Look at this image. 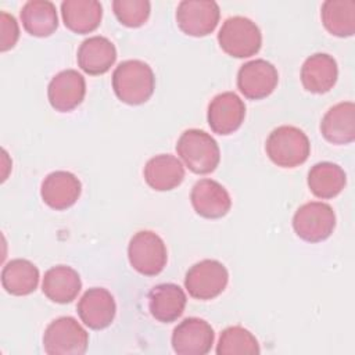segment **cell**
<instances>
[{
	"label": "cell",
	"instance_id": "cell-1",
	"mask_svg": "<svg viewBox=\"0 0 355 355\" xmlns=\"http://www.w3.org/2000/svg\"><path fill=\"white\" fill-rule=\"evenodd\" d=\"M155 76L151 67L140 60L122 61L112 73L116 97L129 105L146 103L154 93Z\"/></svg>",
	"mask_w": 355,
	"mask_h": 355
},
{
	"label": "cell",
	"instance_id": "cell-2",
	"mask_svg": "<svg viewBox=\"0 0 355 355\" xmlns=\"http://www.w3.org/2000/svg\"><path fill=\"white\" fill-rule=\"evenodd\" d=\"M176 151L184 165L197 175L214 172L220 161L216 140L200 129L184 130L176 143Z\"/></svg>",
	"mask_w": 355,
	"mask_h": 355
},
{
	"label": "cell",
	"instance_id": "cell-3",
	"mask_svg": "<svg viewBox=\"0 0 355 355\" xmlns=\"http://www.w3.org/2000/svg\"><path fill=\"white\" fill-rule=\"evenodd\" d=\"M265 150L270 161L277 166L295 168L308 159L311 143L300 128L283 125L269 133Z\"/></svg>",
	"mask_w": 355,
	"mask_h": 355
},
{
	"label": "cell",
	"instance_id": "cell-4",
	"mask_svg": "<svg viewBox=\"0 0 355 355\" xmlns=\"http://www.w3.org/2000/svg\"><path fill=\"white\" fill-rule=\"evenodd\" d=\"M218 42L220 49L236 58L257 54L262 46V33L258 25L245 17H230L219 29Z\"/></svg>",
	"mask_w": 355,
	"mask_h": 355
},
{
	"label": "cell",
	"instance_id": "cell-5",
	"mask_svg": "<svg viewBox=\"0 0 355 355\" xmlns=\"http://www.w3.org/2000/svg\"><path fill=\"white\" fill-rule=\"evenodd\" d=\"M87 345V331L71 316L53 320L43 334V348L49 355H83Z\"/></svg>",
	"mask_w": 355,
	"mask_h": 355
},
{
	"label": "cell",
	"instance_id": "cell-6",
	"mask_svg": "<svg viewBox=\"0 0 355 355\" xmlns=\"http://www.w3.org/2000/svg\"><path fill=\"white\" fill-rule=\"evenodd\" d=\"M128 258L135 270L144 276L161 273L168 261L164 240L151 230L135 233L128 245Z\"/></svg>",
	"mask_w": 355,
	"mask_h": 355
},
{
	"label": "cell",
	"instance_id": "cell-7",
	"mask_svg": "<svg viewBox=\"0 0 355 355\" xmlns=\"http://www.w3.org/2000/svg\"><path fill=\"white\" fill-rule=\"evenodd\" d=\"M294 232L308 243H319L330 237L336 227L333 208L322 201H311L301 205L293 218Z\"/></svg>",
	"mask_w": 355,
	"mask_h": 355
},
{
	"label": "cell",
	"instance_id": "cell-8",
	"mask_svg": "<svg viewBox=\"0 0 355 355\" xmlns=\"http://www.w3.org/2000/svg\"><path fill=\"white\" fill-rule=\"evenodd\" d=\"M229 273L225 265L216 259H202L186 272L184 287L187 293L201 301L212 300L223 293Z\"/></svg>",
	"mask_w": 355,
	"mask_h": 355
},
{
	"label": "cell",
	"instance_id": "cell-9",
	"mask_svg": "<svg viewBox=\"0 0 355 355\" xmlns=\"http://www.w3.org/2000/svg\"><path fill=\"white\" fill-rule=\"evenodd\" d=\"M220 17L216 1L183 0L176 8V22L182 32L189 36L201 37L215 31Z\"/></svg>",
	"mask_w": 355,
	"mask_h": 355
},
{
	"label": "cell",
	"instance_id": "cell-10",
	"mask_svg": "<svg viewBox=\"0 0 355 355\" xmlns=\"http://www.w3.org/2000/svg\"><path fill=\"white\" fill-rule=\"evenodd\" d=\"M279 82L276 67L262 58L243 64L237 72V87L250 100H261L272 94Z\"/></svg>",
	"mask_w": 355,
	"mask_h": 355
},
{
	"label": "cell",
	"instance_id": "cell-11",
	"mask_svg": "<svg viewBox=\"0 0 355 355\" xmlns=\"http://www.w3.org/2000/svg\"><path fill=\"white\" fill-rule=\"evenodd\" d=\"M214 340V329L207 320L186 318L173 329L172 348L179 355H205L211 351Z\"/></svg>",
	"mask_w": 355,
	"mask_h": 355
},
{
	"label": "cell",
	"instance_id": "cell-12",
	"mask_svg": "<svg viewBox=\"0 0 355 355\" xmlns=\"http://www.w3.org/2000/svg\"><path fill=\"white\" fill-rule=\"evenodd\" d=\"M245 116L244 101L233 92L216 94L208 104V125L214 133L230 135L236 132Z\"/></svg>",
	"mask_w": 355,
	"mask_h": 355
},
{
	"label": "cell",
	"instance_id": "cell-13",
	"mask_svg": "<svg viewBox=\"0 0 355 355\" xmlns=\"http://www.w3.org/2000/svg\"><path fill=\"white\" fill-rule=\"evenodd\" d=\"M86 82L82 73L75 69L58 72L49 83L47 97L50 105L60 112L76 108L85 98Z\"/></svg>",
	"mask_w": 355,
	"mask_h": 355
},
{
	"label": "cell",
	"instance_id": "cell-14",
	"mask_svg": "<svg viewBox=\"0 0 355 355\" xmlns=\"http://www.w3.org/2000/svg\"><path fill=\"white\" fill-rule=\"evenodd\" d=\"M78 315L80 320L93 330L108 327L116 312L115 300L111 293L101 287L89 288L78 302Z\"/></svg>",
	"mask_w": 355,
	"mask_h": 355
},
{
	"label": "cell",
	"instance_id": "cell-15",
	"mask_svg": "<svg viewBox=\"0 0 355 355\" xmlns=\"http://www.w3.org/2000/svg\"><path fill=\"white\" fill-rule=\"evenodd\" d=\"M190 200L194 211L207 219L225 216L232 207L227 190L212 179H201L191 189Z\"/></svg>",
	"mask_w": 355,
	"mask_h": 355
},
{
	"label": "cell",
	"instance_id": "cell-16",
	"mask_svg": "<svg viewBox=\"0 0 355 355\" xmlns=\"http://www.w3.org/2000/svg\"><path fill=\"white\" fill-rule=\"evenodd\" d=\"M82 191L80 180L71 172L55 171L49 173L42 182L40 196L46 205L62 211L72 207Z\"/></svg>",
	"mask_w": 355,
	"mask_h": 355
},
{
	"label": "cell",
	"instance_id": "cell-17",
	"mask_svg": "<svg viewBox=\"0 0 355 355\" xmlns=\"http://www.w3.org/2000/svg\"><path fill=\"white\" fill-rule=\"evenodd\" d=\"M337 78V62L330 54L326 53L312 54L301 67L302 86L315 94L327 93L336 85Z\"/></svg>",
	"mask_w": 355,
	"mask_h": 355
},
{
	"label": "cell",
	"instance_id": "cell-18",
	"mask_svg": "<svg viewBox=\"0 0 355 355\" xmlns=\"http://www.w3.org/2000/svg\"><path fill=\"white\" fill-rule=\"evenodd\" d=\"M78 65L89 75L105 73L116 60V49L111 40L104 36H92L85 39L78 49Z\"/></svg>",
	"mask_w": 355,
	"mask_h": 355
},
{
	"label": "cell",
	"instance_id": "cell-19",
	"mask_svg": "<svg viewBox=\"0 0 355 355\" xmlns=\"http://www.w3.org/2000/svg\"><path fill=\"white\" fill-rule=\"evenodd\" d=\"M323 137L333 144H348L355 140V104L343 101L324 114L320 122Z\"/></svg>",
	"mask_w": 355,
	"mask_h": 355
},
{
	"label": "cell",
	"instance_id": "cell-20",
	"mask_svg": "<svg viewBox=\"0 0 355 355\" xmlns=\"http://www.w3.org/2000/svg\"><path fill=\"white\" fill-rule=\"evenodd\" d=\"M186 294L183 288L173 283H162L148 294V309L151 316L162 323L175 322L186 308Z\"/></svg>",
	"mask_w": 355,
	"mask_h": 355
},
{
	"label": "cell",
	"instance_id": "cell-21",
	"mask_svg": "<svg viewBox=\"0 0 355 355\" xmlns=\"http://www.w3.org/2000/svg\"><path fill=\"white\" fill-rule=\"evenodd\" d=\"M147 184L157 191H168L178 187L184 179V166L175 155L159 154L150 158L144 166Z\"/></svg>",
	"mask_w": 355,
	"mask_h": 355
},
{
	"label": "cell",
	"instance_id": "cell-22",
	"mask_svg": "<svg viewBox=\"0 0 355 355\" xmlns=\"http://www.w3.org/2000/svg\"><path fill=\"white\" fill-rule=\"evenodd\" d=\"M82 288V282L75 269L65 265L50 268L43 277V294L53 302L68 304L73 301Z\"/></svg>",
	"mask_w": 355,
	"mask_h": 355
},
{
	"label": "cell",
	"instance_id": "cell-23",
	"mask_svg": "<svg viewBox=\"0 0 355 355\" xmlns=\"http://www.w3.org/2000/svg\"><path fill=\"white\" fill-rule=\"evenodd\" d=\"M64 25L75 33L96 31L103 18V7L97 0H64L61 3Z\"/></svg>",
	"mask_w": 355,
	"mask_h": 355
},
{
	"label": "cell",
	"instance_id": "cell-24",
	"mask_svg": "<svg viewBox=\"0 0 355 355\" xmlns=\"http://www.w3.org/2000/svg\"><path fill=\"white\" fill-rule=\"evenodd\" d=\"M21 22L32 36H50L58 26L57 8L49 0H29L21 8Z\"/></svg>",
	"mask_w": 355,
	"mask_h": 355
},
{
	"label": "cell",
	"instance_id": "cell-25",
	"mask_svg": "<svg viewBox=\"0 0 355 355\" xmlns=\"http://www.w3.org/2000/svg\"><path fill=\"white\" fill-rule=\"evenodd\" d=\"M39 269L28 259L17 258L8 261L1 270V286L12 295H28L39 284Z\"/></svg>",
	"mask_w": 355,
	"mask_h": 355
},
{
	"label": "cell",
	"instance_id": "cell-26",
	"mask_svg": "<svg viewBox=\"0 0 355 355\" xmlns=\"http://www.w3.org/2000/svg\"><path fill=\"white\" fill-rule=\"evenodd\" d=\"M347 183L344 169L333 162H318L308 172V187L313 196L327 200L338 196Z\"/></svg>",
	"mask_w": 355,
	"mask_h": 355
},
{
	"label": "cell",
	"instance_id": "cell-27",
	"mask_svg": "<svg viewBox=\"0 0 355 355\" xmlns=\"http://www.w3.org/2000/svg\"><path fill=\"white\" fill-rule=\"evenodd\" d=\"M320 17L324 28L334 36L348 37L355 33V1L326 0Z\"/></svg>",
	"mask_w": 355,
	"mask_h": 355
},
{
	"label": "cell",
	"instance_id": "cell-28",
	"mask_svg": "<svg viewBox=\"0 0 355 355\" xmlns=\"http://www.w3.org/2000/svg\"><path fill=\"white\" fill-rule=\"evenodd\" d=\"M261 352L255 336L241 326L226 327L216 345L218 355H258Z\"/></svg>",
	"mask_w": 355,
	"mask_h": 355
},
{
	"label": "cell",
	"instance_id": "cell-29",
	"mask_svg": "<svg viewBox=\"0 0 355 355\" xmlns=\"http://www.w3.org/2000/svg\"><path fill=\"white\" fill-rule=\"evenodd\" d=\"M112 10L122 25L137 28L148 19L151 6L147 0H114Z\"/></svg>",
	"mask_w": 355,
	"mask_h": 355
},
{
	"label": "cell",
	"instance_id": "cell-30",
	"mask_svg": "<svg viewBox=\"0 0 355 355\" xmlns=\"http://www.w3.org/2000/svg\"><path fill=\"white\" fill-rule=\"evenodd\" d=\"M0 50L7 51L12 49L19 37V26L14 15L1 11L0 12Z\"/></svg>",
	"mask_w": 355,
	"mask_h": 355
}]
</instances>
